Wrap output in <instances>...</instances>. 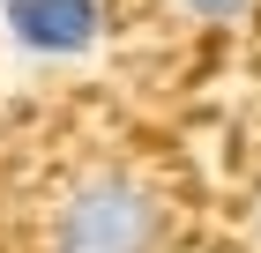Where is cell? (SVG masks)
I'll list each match as a JSON object with an SVG mask.
<instances>
[{"label": "cell", "mask_w": 261, "mask_h": 253, "mask_svg": "<svg viewBox=\"0 0 261 253\" xmlns=\"http://www.w3.org/2000/svg\"><path fill=\"white\" fill-rule=\"evenodd\" d=\"M172 201L127 164H90L45 216V253H164Z\"/></svg>", "instance_id": "obj_1"}, {"label": "cell", "mask_w": 261, "mask_h": 253, "mask_svg": "<svg viewBox=\"0 0 261 253\" xmlns=\"http://www.w3.org/2000/svg\"><path fill=\"white\" fill-rule=\"evenodd\" d=\"M0 22H8V45L30 52V60H82L105 38L97 0H8Z\"/></svg>", "instance_id": "obj_2"}, {"label": "cell", "mask_w": 261, "mask_h": 253, "mask_svg": "<svg viewBox=\"0 0 261 253\" xmlns=\"http://www.w3.org/2000/svg\"><path fill=\"white\" fill-rule=\"evenodd\" d=\"M179 8H187V15H201V22H239L254 0H179Z\"/></svg>", "instance_id": "obj_3"}, {"label": "cell", "mask_w": 261, "mask_h": 253, "mask_svg": "<svg viewBox=\"0 0 261 253\" xmlns=\"http://www.w3.org/2000/svg\"><path fill=\"white\" fill-rule=\"evenodd\" d=\"M0 8H8V0H0Z\"/></svg>", "instance_id": "obj_4"}]
</instances>
